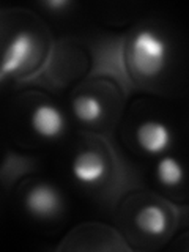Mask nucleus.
Returning <instances> with one entry per match:
<instances>
[{
  "mask_svg": "<svg viewBox=\"0 0 189 252\" xmlns=\"http://www.w3.org/2000/svg\"><path fill=\"white\" fill-rule=\"evenodd\" d=\"M167 41L156 32L144 29L132 38L129 60L137 76L144 79L158 77L167 65Z\"/></svg>",
  "mask_w": 189,
  "mask_h": 252,
  "instance_id": "1",
  "label": "nucleus"
},
{
  "mask_svg": "<svg viewBox=\"0 0 189 252\" xmlns=\"http://www.w3.org/2000/svg\"><path fill=\"white\" fill-rule=\"evenodd\" d=\"M39 46L36 36L29 30L18 32L11 39L0 60V79L8 74L21 73L22 69L33 65L38 57Z\"/></svg>",
  "mask_w": 189,
  "mask_h": 252,
  "instance_id": "2",
  "label": "nucleus"
},
{
  "mask_svg": "<svg viewBox=\"0 0 189 252\" xmlns=\"http://www.w3.org/2000/svg\"><path fill=\"white\" fill-rule=\"evenodd\" d=\"M26 210L36 219H52L63 208V200L59 189L49 183H39L27 192Z\"/></svg>",
  "mask_w": 189,
  "mask_h": 252,
  "instance_id": "3",
  "label": "nucleus"
},
{
  "mask_svg": "<svg viewBox=\"0 0 189 252\" xmlns=\"http://www.w3.org/2000/svg\"><path fill=\"white\" fill-rule=\"evenodd\" d=\"M71 172H73L74 180L81 185L93 186L101 183L107 177L109 164L104 155L96 150H84L74 156Z\"/></svg>",
  "mask_w": 189,
  "mask_h": 252,
  "instance_id": "4",
  "label": "nucleus"
},
{
  "mask_svg": "<svg viewBox=\"0 0 189 252\" xmlns=\"http://www.w3.org/2000/svg\"><path fill=\"white\" fill-rule=\"evenodd\" d=\"M30 126L36 136L43 139H57L65 131V117L52 104H38L30 115Z\"/></svg>",
  "mask_w": 189,
  "mask_h": 252,
  "instance_id": "5",
  "label": "nucleus"
},
{
  "mask_svg": "<svg viewBox=\"0 0 189 252\" xmlns=\"http://www.w3.org/2000/svg\"><path fill=\"white\" fill-rule=\"evenodd\" d=\"M136 140L145 153L161 155L170 147L172 132L169 129V126L162 122L145 120L137 126Z\"/></svg>",
  "mask_w": 189,
  "mask_h": 252,
  "instance_id": "6",
  "label": "nucleus"
},
{
  "mask_svg": "<svg viewBox=\"0 0 189 252\" xmlns=\"http://www.w3.org/2000/svg\"><path fill=\"white\" fill-rule=\"evenodd\" d=\"M134 222L142 233L148 236H161L169 227V218L162 207L156 203H148L137 211Z\"/></svg>",
  "mask_w": 189,
  "mask_h": 252,
  "instance_id": "7",
  "label": "nucleus"
},
{
  "mask_svg": "<svg viewBox=\"0 0 189 252\" xmlns=\"http://www.w3.org/2000/svg\"><path fill=\"white\" fill-rule=\"evenodd\" d=\"M101 101L93 94H79L73 99V114L79 122L82 123H94L102 117Z\"/></svg>",
  "mask_w": 189,
  "mask_h": 252,
  "instance_id": "8",
  "label": "nucleus"
},
{
  "mask_svg": "<svg viewBox=\"0 0 189 252\" xmlns=\"http://www.w3.org/2000/svg\"><path fill=\"white\" fill-rule=\"evenodd\" d=\"M156 178L162 186L175 188L185 178V169L178 159L172 156H164L156 165Z\"/></svg>",
  "mask_w": 189,
  "mask_h": 252,
  "instance_id": "9",
  "label": "nucleus"
},
{
  "mask_svg": "<svg viewBox=\"0 0 189 252\" xmlns=\"http://www.w3.org/2000/svg\"><path fill=\"white\" fill-rule=\"evenodd\" d=\"M47 8H51V10H55V8H65V6H68L69 5V2H66V0H57V2H47V3H44Z\"/></svg>",
  "mask_w": 189,
  "mask_h": 252,
  "instance_id": "10",
  "label": "nucleus"
}]
</instances>
